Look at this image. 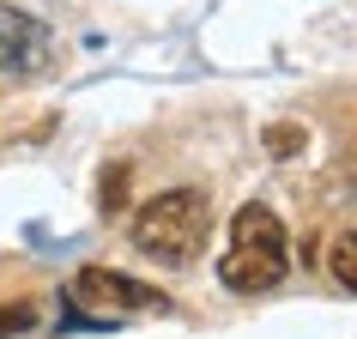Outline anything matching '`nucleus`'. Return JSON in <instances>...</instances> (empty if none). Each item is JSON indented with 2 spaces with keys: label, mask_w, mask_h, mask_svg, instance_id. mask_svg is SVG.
Segmentation results:
<instances>
[{
  "label": "nucleus",
  "mask_w": 357,
  "mask_h": 339,
  "mask_svg": "<svg viewBox=\"0 0 357 339\" xmlns=\"http://www.w3.org/2000/svg\"><path fill=\"white\" fill-rule=\"evenodd\" d=\"M327 266H333V279L345 285V291H357V230L333 236V248H327Z\"/></svg>",
  "instance_id": "obj_5"
},
{
  "label": "nucleus",
  "mask_w": 357,
  "mask_h": 339,
  "mask_svg": "<svg viewBox=\"0 0 357 339\" xmlns=\"http://www.w3.org/2000/svg\"><path fill=\"white\" fill-rule=\"evenodd\" d=\"M19 327H31V309H24V303H0V339L19 333Z\"/></svg>",
  "instance_id": "obj_6"
},
{
  "label": "nucleus",
  "mask_w": 357,
  "mask_h": 339,
  "mask_svg": "<svg viewBox=\"0 0 357 339\" xmlns=\"http://www.w3.org/2000/svg\"><path fill=\"white\" fill-rule=\"evenodd\" d=\"M67 303H73L79 315L91 321H128V315H164L169 297L164 291H151V285L139 279H121V273H109V266H79L73 285H67Z\"/></svg>",
  "instance_id": "obj_3"
},
{
  "label": "nucleus",
  "mask_w": 357,
  "mask_h": 339,
  "mask_svg": "<svg viewBox=\"0 0 357 339\" xmlns=\"http://www.w3.org/2000/svg\"><path fill=\"white\" fill-rule=\"evenodd\" d=\"M206 230H212V212H206V194L200 188H169V194H151L146 206L133 212V243L139 255L151 261H194L206 248Z\"/></svg>",
  "instance_id": "obj_2"
},
{
  "label": "nucleus",
  "mask_w": 357,
  "mask_h": 339,
  "mask_svg": "<svg viewBox=\"0 0 357 339\" xmlns=\"http://www.w3.org/2000/svg\"><path fill=\"white\" fill-rule=\"evenodd\" d=\"M284 266H291V243H284V225L273 218V206L261 200H248L236 212V225H230V255L218 266V279L230 291H243V297H261L273 285L284 279Z\"/></svg>",
  "instance_id": "obj_1"
},
{
  "label": "nucleus",
  "mask_w": 357,
  "mask_h": 339,
  "mask_svg": "<svg viewBox=\"0 0 357 339\" xmlns=\"http://www.w3.org/2000/svg\"><path fill=\"white\" fill-rule=\"evenodd\" d=\"M37 55H43L37 19H24L19 6H6V0H0V73H24Z\"/></svg>",
  "instance_id": "obj_4"
}]
</instances>
